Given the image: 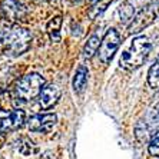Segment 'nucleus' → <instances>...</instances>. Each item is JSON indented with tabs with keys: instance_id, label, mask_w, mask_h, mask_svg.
Instances as JSON below:
<instances>
[{
	"instance_id": "obj_11",
	"label": "nucleus",
	"mask_w": 159,
	"mask_h": 159,
	"mask_svg": "<svg viewBox=\"0 0 159 159\" xmlns=\"http://www.w3.org/2000/svg\"><path fill=\"white\" fill-rule=\"evenodd\" d=\"M100 43H102V40L99 39V34H92V36L89 37L85 44V48H83V56H85L86 59H90L96 53V50L100 48Z\"/></svg>"
},
{
	"instance_id": "obj_19",
	"label": "nucleus",
	"mask_w": 159,
	"mask_h": 159,
	"mask_svg": "<svg viewBox=\"0 0 159 159\" xmlns=\"http://www.w3.org/2000/svg\"><path fill=\"white\" fill-rule=\"evenodd\" d=\"M4 141H6V135H4V133H0V148H2V145L4 143Z\"/></svg>"
},
{
	"instance_id": "obj_1",
	"label": "nucleus",
	"mask_w": 159,
	"mask_h": 159,
	"mask_svg": "<svg viewBox=\"0 0 159 159\" xmlns=\"http://www.w3.org/2000/svg\"><path fill=\"white\" fill-rule=\"evenodd\" d=\"M0 40L4 44L6 55L9 53L11 56H19L29 49L32 42V33L17 25L4 26L3 30L0 32Z\"/></svg>"
},
{
	"instance_id": "obj_8",
	"label": "nucleus",
	"mask_w": 159,
	"mask_h": 159,
	"mask_svg": "<svg viewBox=\"0 0 159 159\" xmlns=\"http://www.w3.org/2000/svg\"><path fill=\"white\" fill-rule=\"evenodd\" d=\"M0 10L7 20H22L26 15V9L19 0H2Z\"/></svg>"
},
{
	"instance_id": "obj_10",
	"label": "nucleus",
	"mask_w": 159,
	"mask_h": 159,
	"mask_svg": "<svg viewBox=\"0 0 159 159\" xmlns=\"http://www.w3.org/2000/svg\"><path fill=\"white\" fill-rule=\"evenodd\" d=\"M88 69L86 66H79V69L76 70L75 73V78H73V89L75 92H82L86 86V82H88Z\"/></svg>"
},
{
	"instance_id": "obj_7",
	"label": "nucleus",
	"mask_w": 159,
	"mask_h": 159,
	"mask_svg": "<svg viewBox=\"0 0 159 159\" xmlns=\"http://www.w3.org/2000/svg\"><path fill=\"white\" fill-rule=\"evenodd\" d=\"M26 119V113L22 109H13L6 115L0 116V133L15 130L23 125Z\"/></svg>"
},
{
	"instance_id": "obj_6",
	"label": "nucleus",
	"mask_w": 159,
	"mask_h": 159,
	"mask_svg": "<svg viewBox=\"0 0 159 159\" xmlns=\"http://www.w3.org/2000/svg\"><path fill=\"white\" fill-rule=\"evenodd\" d=\"M57 123V116L55 113H37L30 116L27 120V128L33 132L48 133Z\"/></svg>"
},
{
	"instance_id": "obj_14",
	"label": "nucleus",
	"mask_w": 159,
	"mask_h": 159,
	"mask_svg": "<svg viewBox=\"0 0 159 159\" xmlns=\"http://www.w3.org/2000/svg\"><path fill=\"white\" fill-rule=\"evenodd\" d=\"M148 83L152 89H159V56L148 72Z\"/></svg>"
},
{
	"instance_id": "obj_13",
	"label": "nucleus",
	"mask_w": 159,
	"mask_h": 159,
	"mask_svg": "<svg viewBox=\"0 0 159 159\" xmlns=\"http://www.w3.org/2000/svg\"><path fill=\"white\" fill-rule=\"evenodd\" d=\"M133 13H135V9L128 2H125L120 7H118V16L122 23H128L130 20H133Z\"/></svg>"
},
{
	"instance_id": "obj_2",
	"label": "nucleus",
	"mask_w": 159,
	"mask_h": 159,
	"mask_svg": "<svg viewBox=\"0 0 159 159\" xmlns=\"http://www.w3.org/2000/svg\"><path fill=\"white\" fill-rule=\"evenodd\" d=\"M151 49V42L145 36L135 37L119 57V66L125 70H135L138 67H141L148 57Z\"/></svg>"
},
{
	"instance_id": "obj_9",
	"label": "nucleus",
	"mask_w": 159,
	"mask_h": 159,
	"mask_svg": "<svg viewBox=\"0 0 159 159\" xmlns=\"http://www.w3.org/2000/svg\"><path fill=\"white\" fill-rule=\"evenodd\" d=\"M60 98V89L57 88V85H46L43 88V90L39 95V105L42 106V109H49L59 100Z\"/></svg>"
},
{
	"instance_id": "obj_17",
	"label": "nucleus",
	"mask_w": 159,
	"mask_h": 159,
	"mask_svg": "<svg viewBox=\"0 0 159 159\" xmlns=\"http://www.w3.org/2000/svg\"><path fill=\"white\" fill-rule=\"evenodd\" d=\"M15 103V98L10 95V92H6V90H0V111L7 112L13 107Z\"/></svg>"
},
{
	"instance_id": "obj_20",
	"label": "nucleus",
	"mask_w": 159,
	"mask_h": 159,
	"mask_svg": "<svg viewBox=\"0 0 159 159\" xmlns=\"http://www.w3.org/2000/svg\"><path fill=\"white\" fill-rule=\"evenodd\" d=\"M73 2H78V0H73Z\"/></svg>"
},
{
	"instance_id": "obj_15",
	"label": "nucleus",
	"mask_w": 159,
	"mask_h": 159,
	"mask_svg": "<svg viewBox=\"0 0 159 159\" xmlns=\"http://www.w3.org/2000/svg\"><path fill=\"white\" fill-rule=\"evenodd\" d=\"M17 149L20 153H23V155H32V153L37 152L36 145L30 141V139H27V138H20V139H19Z\"/></svg>"
},
{
	"instance_id": "obj_4",
	"label": "nucleus",
	"mask_w": 159,
	"mask_h": 159,
	"mask_svg": "<svg viewBox=\"0 0 159 159\" xmlns=\"http://www.w3.org/2000/svg\"><path fill=\"white\" fill-rule=\"evenodd\" d=\"M156 15H158V6H156L155 3L148 4L146 7H143L135 17H133L132 22L129 23V27H128L129 34L141 33L145 27H148L149 25L155 20Z\"/></svg>"
},
{
	"instance_id": "obj_16",
	"label": "nucleus",
	"mask_w": 159,
	"mask_h": 159,
	"mask_svg": "<svg viewBox=\"0 0 159 159\" xmlns=\"http://www.w3.org/2000/svg\"><path fill=\"white\" fill-rule=\"evenodd\" d=\"M113 0H96L95 3H93V6L90 7V11H89V16L92 19L98 17L99 15H102L105 10L107 9V6L112 3Z\"/></svg>"
},
{
	"instance_id": "obj_18",
	"label": "nucleus",
	"mask_w": 159,
	"mask_h": 159,
	"mask_svg": "<svg viewBox=\"0 0 159 159\" xmlns=\"http://www.w3.org/2000/svg\"><path fill=\"white\" fill-rule=\"evenodd\" d=\"M148 151L152 156H159V130L152 135L148 145Z\"/></svg>"
},
{
	"instance_id": "obj_12",
	"label": "nucleus",
	"mask_w": 159,
	"mask_h": 159,
	"mask_svg": "<svg viewBox=\"0 0 159 159\" xmlns=\"http://www.w3.org/2000/svg\"><path fill=\"white\" fill-rule=\"evenodd\" d=\"M60 26H62V17L57 16V17H53L50 22L48 23L46 30H48L49 36H50V40L52 42H60Z\"/></svg>"
},
{
	"instance_id": "obj_5",
	"label": "nucleus",
	"mask_w": 159,
	"mask_h": 159,
	"mask_svg": "<svg viewBox=\"0 0 159 159\" xmlns=\"http://www.w3.org/2000/svg\"><path fill=\"white\" fill-rule=\"evenodd\" d=\"M119 44H120V34L118 33V30L109 29L106 32V34L103 36V39H102V43H100L99 48L100 62L102 63L111 62V59L119 49Z\"/></svg>"
},
{
	"instance_id": "obj_3",
	"label": "nucleus",
	"mask_w": 159,
	"mask_h": 159,
	"mask_svg": "<svg viewBox=\"0 0 159 159\" xmlns=\"http://www.w3.org/2000/svg\"><path fill=\"white\" fill-rule=\"evenodd\" d=\"M44 88V79L39 73H29L16 83L15 98L22 100H32L40 95Z\"/></svg>"
}]
</instances>
